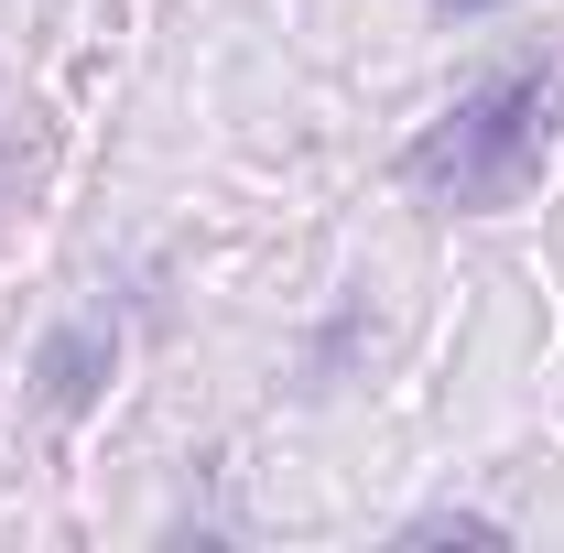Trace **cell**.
Instances as JSON below:
<instances>
[{"label":"cell","instance_id":"obj_1","mask_svg":"<svg viewBox=\"0 0 564 553\" xmlns=\"http://www.w3.org/2000/svg\"><path fill=\"white\" fill-rule=\"evenodd\" d=\"M554 98H564V55H510V66H489L478 87H456L445 120L402 152V185L434 196V207H456V217L510 207L532 185V163H543Z\"/></svg>","mask_w":564,"mask_h":553},{"label":"cell","instance_id":"obj_2","mask_svg":"<svg viewBox=\"0 0 564 553\" xmlns=\"http://www.w3.org/2000/svg\"><path fill=\"white\" fill-rule=\"evenodd\" d=\"M98 369H109V326H66V337L44 347V402L55 413H87L98 402Z\"/></svg>","mask_w":564,"mask_h":553},{"label":"cell","instance_id":"obj_3","mask_svg":"<svg viewBox=\"0 0 564 553\" xmlns=\"http://www.w3.org/2000/svg\"><path fill=\"white\" fill-rule=\"evenodd\" d=\"M413 543H510V532H499V521H478V510H423Z\"/></svg>","mask_w":564,"mask_h":553},{"label":"cell","instance_id":"obj_4","mask_svg":"<svg viewBox=\"0 0 564 553\" xmlns=\"http://www.w3.org/2000/svg\"><path fill=\"white\" fill-rule=\"evenodd\" d=\"M445 11H499V0H445Z\"/></svg>","mask_w":564,"mask_h":553}]
</instances>
